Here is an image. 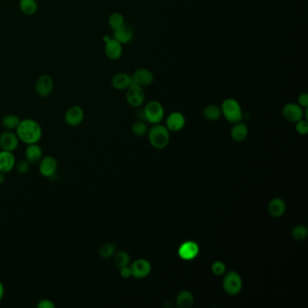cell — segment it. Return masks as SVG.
I'll return each instance as SVG.
<instances>
[{
  "mask_svg": "<svg viewBox=\"0 0 308 308\" xmlns=\"http://www.w3.org/2000/svg\"><path fill=\"white\" fill-rule=\"evenodd\" d=\"M126 98L127 101L131 107H140L143 105V103L145 102V98H146L145 90L143 89V87L133 83L132 85L127 90Z\"/></svg>",
  "mask_w": 308,
  "mask_h": 308,
  "instance_id": "7",
  "label": "cell"
},
{
  "mask_svg": "<svg viewBox=\"0 0 308 308\" xmlns=\"http://www.w3.org/2000/svg\"><path fill=\"white\" fill-rule=\"evenodd\" d=\"M20 121H21V120L18 116L14 115V114H8V115L3 117V119L1 120V124L6 130L13 131V130L17 129Z\"/></svg>",
  "mask_w": 308,
  "mask_h": 308,
  "instance_id": "25",
  "label": "cell"
},
{
  "mask_svg": "<svg viewBox=\"0 0 308 308\" xmlns=\"http://www.w3.org/2000/svg\"><path fill=\"white\" fill-rule=\"evenodd\" d=\"M306 109V108H305ZM283 117L289 122L295 123L303 120L304 116V109L297 103H287L282 110Z\"/></svg>",
  "mask_w": 308,
  "mask_h": 308,
  "instance_id": "9",
  "label": "cell"
},
{
  "mask_svg": "<svg viewBox=\"0 0 308 308\" xmlns=\"http://www.w3.org/2000/svg\"><path fill=\"white\" fill-rule=\"evenodd\" d=\"M131 78L133 83L140 87L151 85L155 81L154 73L146 68L137 69L133 73Z\"/></svg>",
  "mask_w": 308,
  "mask_h": 308,
  "instance_id": "12",
  "label": "cell"
},
{
  "mask_svg": "<svg viewBox=\"0 0 308 308\" xmlns=\"http://www.w3.org/2000/svg\"><path fill=\"white\" fill-rule=\"evenodd\" d=\"M20 140L17 137V133L11 130H7L0 135V148L5 151L15 152L19 146Z\"/></svg>",
  "mask_w": 308,
  "mask_h": 308,
  "instance_id": "10",
  "label": "cell"
},
{
  "mask_svg": "<svg viewBox=\"0 0 308 308\" xmlns=\"http://www.w3.org/2000/svg\"><path fill=\"white\" fill-rule=\"evenodd\" d=\"M199 254V246L196 242L188 240L180 245L178 255L184 261H192Z\"/></svg>",
  "mask_w": 308,
  "mask_h": 308,
  "instance_id": "14",
  "label": "cell"
},
{
  "mask_svg": "<svg viewBox=\"0 0 308 308\" xmlns=\"http://www.w3.org/2000/svg\"><path fill=\"white\" fill-rule=\"evenodd\" d=\"M103 41L105 42V55L110 60L117 61L122 56L123 44L117 41L115 38H111L108 35L104 36Z\"/></svg>",
  "mask_w": 308,
  "mask_h": 308,
  "instance_id": "8",
  "label": "cell"
},
{
  "mask_svg": "<svg viewBox=\"0 0 308 308\" xmlns=\"http://www.w3.org/2000/svg\"><path fill=\"white\" fill-rule=\"evenodd\" d=\"M268 209L272 217L278 218L285 214V212L287 210V206L285 201L281 198H274L270 201Z\"/></svg>",
  "mask_w": 308,
  "mask_h": 308,
  "instance_id": "21",
  "label": "cell"
},
{
  "mask_svg": "<svg viewBox=\"0 0 308 308\" xmlns=\"http://www.w3.org/2000/svg\"><path fill=\"white\" fill-rule=\"evenodd\" d=\"M17 137L26 145L38 143L43 137V129L36 120L32 119L21 120L16 129Z\"/></svg>",
  "mask_w": 308,
  "mask_h": 308,
  "instance_id": "1",
  "label": "cell"
},
{
  "mask_svg": "<svg viewBox=\"0 0 308 308\" xmlns=\"http://www.w3.org/2000/svg\"><path fill=\"white\" fill-rule=\"evenodd\" d=\"M5 295V287L4 284L0 281V301L3 299Z\"/></svg>",
  "mask_w": 308,
  "mask_h": 308,
  "instance_id": "38",
  "label": "cell"
},
{
  "mask_svg": "<svg viewBox=\"0 0 308 308\" xmlns=\"http://www.w3.org/2000/svg\"><path fill=\"white\" fill-rule=\"evenodd\" d=\"M248 126L243 122H237L232 127L231 131V136L232 139L236 142L243 141L248 136Z\"/></svg>",
  "mask_w": 308,
  "mask_h": 308,
  "instance_id": "22",
  "label": "cell"
},
{
  "mask_svg": "<svg viewBox=\"0 0 308 308\" xmlns=\"http://www.w3.org/2000/svg\"><path fill=\"white\" fill-rule=\"evenodd\" d=\"M295 130L299 135H302V136L306 135L308 132L307 120H301L295 122Z\"/></svg>",
  "mask_w": 308,
  "mask_h": 308,
  "instance_id": "33",
  "label": "cell"
},
{
  "mask_svg": "<svg viewBox=\"0 0 308 308\" xmlns=\"http://www.w3.org/2000/svg\"><path fill=\"white\" fill-rule=\"evenodd\" d=\"M297 104H299L300 106L304 109L308 107V94L306 92L299 94L297 98Z\"/></svg>",
  "mask_w": 308,
  "mask_h": 308,
  "instance_id": "36",
  "label": "cell"
},
{
  "mask_svg": "<svg viewBox=\"0 0 308 308\" xmlns=\"http://www.w3.org/2000/svg\"><path fill=\"white\" fill-rule=\"evenodd\" d=\"M146 131H147V126L143 120H137L133 123L132 132L137 137L144 136Z\"/></svg>",
  "mask_w": 308,
  "mask_h": 308,
  "instance_id": "31",
  "label": "cell"
},
{
  "mask_svg": "<svg viewBox=\"0 0 308 308\" xmlns=\"http://www.w3.org/2000/svg\"><path fill=\"white\" fill-rule=\"evenodd\" d=\"M84 120V112L82 108L77 105H74L69 108L67 112H65V121L66 124L70 127H77L82 123Z\"/></svg>",
  "mask_w": 308,
  "mask_h": 308,
  "instance_id": "13",
  "label": "cell"
},
{
  "mask_svg": "<svg viewBox=\"0 0 308 308\" xmlns=\"http://www.w3.org/2000/svg\"><path fill=\"white\" fill-rule=\"evenodd\" d=\"M226 267L222 261H216L212 265V272L216 276H222L225 272Z\"/></svg>",
  "mask_w": 308,
  "mask_h": 308,
  "instance_id": "34",
  "label": "cell"
},
{
  "mask_svg": "<svg viewBox=\"0 0 308 308\" xmlns=\"http://www.w3.org/2000/svg\"><path fill=\"white\" fill-rule=\"evenodd\" d=\"M25 157L26 160L30 163V165L38 164L40 160L43 159V148L39 146L38 143L27 145L25 150Z\"/></svg>",
  "mask_w": 308,
  "mask_h": 308,
  "instance_id": "17",
  "label": "cell"
},
{
  "mask_svg": "<svg viewBox=\"0 0 308 308\" xmlns=\"http://www.w3.org/2000/svg\"><path fill=\"white\" fill-rule=\"evenodd\" d=\"M134 29L132 26L126 25L121 26L119 29L113 31V38L119 41L121 44H127L132 41L134 38Z\"/></svg>",
  "mask_w": 308,
  "mask_h": 308,
  "instance_id": "20",
  "label": "cell"
},
{
  "mask_svg": "<svg viewBox=\"0 0 308 308\" xmlns=\"http://www.w3.org/2000/svg\"><path fill=\"white\" fill-rule=\"evenodd\" d=\"M222 114L231 123H237L242 120V109L239 101L233 98H228L222 104Z\"/></svg>",
  "mask_w": 308,
  "mask_h": 308,
  "instance_id": "3",
  "label": "cell"
},
{
  "mask_svg": "<svg viewBox=\"0 0 308 308\" xmlns=\"http://www.w3.org/2000/svg\"><path fill=\"white\" fill-rule=\"evenodd\" d=\"M114 263H115L116 267L121 269L123 267L129 265V262H130V258L128 253L124 251V250H121L119 252L115 253L114 256Z\"/></svg>",
  "mask_w": 308,
  "mask_h": 308,
  "instance_id": "29",
  "label": "cell"
},
{
  "mask_svg": "<svg viewBox=\"0 0 308 308\" xmlns=\"http://www.w3.org/2000/svg\"><path fill=\"white\" fill-rule=\"evenodd\" d=\"M116 253V246L112 242H106L98 248L99 256L104 260H109L114 256Z\"/></svg>",
  "mask_w": 308,
  "mask_h": 308,
  "instance_id": "28",
  "label": "cell"
},
{
  "mask_svg": "<svg viewBox=\"0 0 308 308\" xmlns=\"http://www.w3.org/2000/svg\"><path fill=\"white\" fill-rule=\"evenodd\" d=\"M16 163L17 160L13 152L5 150L0 151V173L6 175L12 171L16 167Z\"/></svg>",
  "mask_w": 308,
  "mask_h": 308,
  "instance_id": "15",
  "label": "cell"
},
{
  "mask_svg": "<svg viewBox=\"0 0 308 308\" xmlns=\"http://www.w3.org/2000/svg\"><path fill=\"white\" fill-rule=\"evenodd\" d=\"M36 307L38 308H56V305L54 301L49 298H43L40 300L36 304Z\"/></svg>",
  "mask_w": 308,
  "mask_h": 308,
  "instance_id": "35",
  "label": "cell"
},
{
  "mask_svg": "<svg viewBox=\"0 0 308 308\" xmlns=\"http://www.w3.org/2000/svg\"><path fill=\"white\" fill-rule=\"evenodd\" d=\"M120 270V276L122 278H129L130 277H132V271H131V269H130V267H129V266L123 267V268H121Z\"/></svg>",
  "mask_w": 308,
  "mask_h": 308,
  "instance_id": "37",
  "label": "cell"
},
{
  "mask_svg": "<svg viewBox=\"0 0 308 308\" xmlns=\"http://www.w3.org/2000/svg\"><path fill=\"white\" fill-rule=\"evenodd\" d=\"M39 172L41 176L52 179L55 177L58 169V162L56 158L52 156H45L38 163Z\"/></svg>",
  "mask_w": 308,
  "mask_h": 308,
  "instance_id": "6",
  "label": "cell"
},
{
  "mask_svg": "<svg viewBox=\"0 0 308 308\" xmlns=\"http://www.w3.org/2000/svg\"><path fill=\"white\" fill-rule=\"evenodd\" d=\"M308 230L307 228L304 225H298L293 229L292 231V237L297 241H302L307 238Z\"/></svg>",
  "mask_w": 308,
  "mask_h": 308,
  "instance_id": "30",
  "label": "cell"
},
{
  "mask_svg": "<svg viewBox=\"0 0 308 308\" xmlns=\"http://www.w3.org/2000/svg\"><path fill=\"white\" fill-rule=\"evenodd\" d=\"M5 183V174L3 173H0V185H2V184Z\"/></svg>",
  "mask_w": 308,
  "mask_h": 308,
  "instance_id": "39",
  "label": "cell"
},
{
  "mask_svg": "<svg viewBox=\"0 0 308 308\" xmlns=\"http://www.w3.org/2000/svg\"><path fill=\"white\" fill-rule=\"evenodd\" d=\"M30 163L28 162L27 160H20L18 162L16 163V167L15 168L17 169V171L21 174V175H25L27 174L29 170H30Z\"/></svg>",
  "mask_w": 308,
  "mask_h": 308,
  "instance_id": "32",
  "label": "cell"
},
{
  "mask_svg": "<svg viewBox=\"0 0 308 308\" xmlns=\"http://www.w3.org/2000/svg\"><path fill=\"white\" fill-rule=\"evenodd\" d=\"M144 119L152 124H159L165 116V110L162 104L157 100H151L143 110Z\"/></svg>",
  "mask_w": 308,
  "mask_h": 308,
  "instance_id": "4",
  "label": "cell"
},
{
  "mask_svg": "<svg viewBox=\"0 0 308 308\" xmlns=\"http://www.w3.org/2000/svg\"><path fill=\"white\" fill-rule=\"evenodd\" d=\"M130 269L132 271V277L137 278H146L151 272V264L149 261L140 259L137 260L130 266Z\"/></svg>",
  "mask_w": 308,
  "mask_h": 308,
  "instance_id": "16",
  "label": "cell"
},
{
  "mask_svg": "<svg viewBox=\"0 0 308 308\" xmlns=\"http://www.w3.org/2000/svg\"><path fill=\"white\" fill-rule=\"evenodd\" d=\"M150 144L157 149H163L168 145L170 134L167 127L163 125L155 124L148 132Z\"/></svg>",
  "mask_w": 308,
  "mask_h": 308,
  "instance_id": "2",
  "label": "cell"
},
{
  "mask_svg": "<svg viewBox=\"0 0 308 308\" xmlns=\"http://www.w3.org/2000/svg\"><path fill=\"white\" fill-rule=\"evenodd\" d=\"M202 115L204 117V119L209 121H216L222 117L223 114L221 107L215 104H211L203 109Z\"/></svg>",
  "mask_w": 308,
  "mask_h": 308,
  "instance_id": "24",
  "label": "cell"
},
{
  "mask_svg": "<svg viewBox=\"0 0 308 308\" xmlns=\"http://www.w3.org/2000/svg\"><path fill=\"white\" fill-rule=\"evenodd\" d=\"M34 89L40 97L46 98L52 94L54 90V81L49 75H41L35 82Z\"/></svg>",
  "mask_w": 308,
  "mask_h": 308,
  "instance_id": "11",
  "label": "cell"
},
{
  "mask_svg": "<svg viewBox=\"0 0 308 308\" xmlns=\"http://www.w3.org/2000/svg\"><path fill=\"white\" fill-rule=\"evenodd\" d=\"M133 81L131 75L126 73H118L112 77V85L114 89L118 90H128L132 85Z\"/></svg>",
  "mask_w": 308,
  "mask_h": 308,
  "instance_id": "19",
  "label": "cell"
},
{
  "mask_svg": "<svg viewBox=\"0 0 308 308\" xmlns=\"http://www.w3.org/2000/svg\"><path fill=\"white\" fill-rule=\"evenodd\" d=\"M176 305L180 308H190L194 303V297L190 291L184 290L176 296Z\"/></svg>",
  "mask_w": 308,
  "mask_h": 308,
  "instance_id": "23",
  "label": "cell"
},
{
  "mask_svg": "<svg viewBox=\"0 0 308 308\" xmlns=\"http://www.w3.org/2000/svg\"><path fill=\"white\" fill-rule=\"evenodd\" d=\"M185 125V118L181 112H173L167 117V128L169 131L177 132L183 129Z\"/></svg>",
  "mask_w": 308,
  "mask_h": 308,
  "instance_id": "18",
  "label": "cell"
},
{
  "mask_svg": "<svg viewBox=\"0 0 308 308\" xmlns=\"http://www.w3.org/2000/svg\"><path fill=\"white\" fill-rule=\"evenodd\" d=\"M109 26L112 28V30L115 31L120 28L121 26L125 25V17L120 12H114L111 14L109 17Z\"/></svg>",
  "mask_w": 308,
  "mask_h": 308,
  "instance_id": "27",
  "label": "cell"
},
{
  "mask_svg": "<svg viewBox=\"0 0 308 308\" xmlns=\"http://www.w3.org/2000/svg\"><path fill=\"white\" fill-rule=\"evenodd\" d=\"M223 288L228 295H236L242 288V279L235 271H230L223 280Z\"/></svg>",
  "mask_w": 308,
  "mask_h": 308,
  "instance_id": "5",
  "label": "cell"
},
{
  "mask_svg": "<svg viewBox=\"0 0 308 308\" xmlns=\"http://www.w3.org/2000/svg\"><path fill=\"white\" fill-rule=\"evenodd\" d=\"M19 8L22 12L26 16H32L36 13L38 5L36 0H20Z\"/></svg>",
  "mask_w": 308,
  "mask_h": 308,
  "instance_id": "26",
  "label": "cell"
}]
</instances>
